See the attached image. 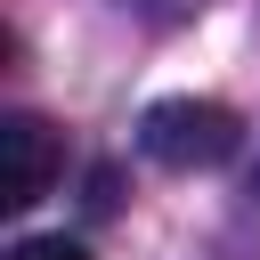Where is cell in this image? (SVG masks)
<instances>
[{
	"label": "cell",
	"mask_w": 260,
	"mask_h": 260,
	"mask_svg": "<svg viewBox=\"0 0 260 260\" xmlns=\"http://www.w3.org/2000/svg\"><path fill=\"white\" fill-rule=\"evenodd\" d=\"M146 8H162V16H187V8H203V0H146Z\"/></svg>",
	"instance_id": "obj_4"
},
{
	"label": "cell",
	"mask_w": 260,
	"mask_h": 260,
	"mask_svg": "<svg viewBox=\"0 0 260 260\" xmlns=\"http://www.w3.org/2000/svg\"><path fill=\"white\" fill-rule=\"evenodd\" d=\"M236 138H244V122L228 106H211V98H162L138 122V146L154 162H171V171H211V162L236 154Z\"/></svg>",
	"instance_id": "obj_1"
},
{
	"label": "cell",
	"mask_w": 260,
	"mask_h": 260,
	"mask_svg": "<svg viewBox=\"0 0 260 260\" xmlns=\"http://www.w3.org/2000/svg\"><path fill=\"white\" fill-rule=\"evenodd\" d=\"M49 179H57V130L41 114H8L0 122V203L24 211L49 195Z\"/></svg>",
	"instance_id": "obj_2"
},
{
	"label": "cell",
	"mask_w": 260,
	"mask_h": 260,
	"mask_svg": "<svg viewBox=\"0 0 260 260\" xmlns=\"http://www.w3.org/2000/svg\"><path fill=\"white\" fill-rule=\"evenodd\" d=\"M8 260H89V252H81L73 236H24V244H16Z\"/></svg>",
	"instance_id": "obj_3"
}]
</instances>
